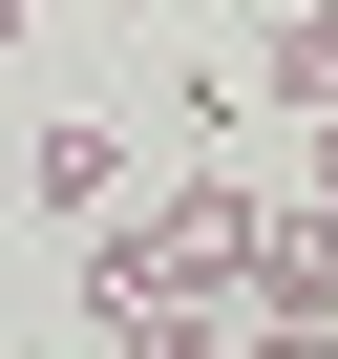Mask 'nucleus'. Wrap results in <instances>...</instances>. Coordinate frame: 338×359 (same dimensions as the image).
<instances>
[{"label":"nucleus","mask_w":338,"mask_h":359,"mask_svg":"<svg viewBox=\"0 0 338 359\" xmlns=\"http://www.w3.org/2000/svg\"><path fill=\"white\" fill-rule=\"evenodd\" d=\"M0 43H22V0H0Z\"/></svg>","instance_id":"8"},{"label":"nucleus","mask_w":338,"mask_h":359,"mask_svg":"<svg viewBox=\"0 0 338 359\" xmlns=\"http://www.w3.org/2000/svg\"><path fill=\"white\" fill-rule=\"evenodd\" d=\"M233 317H254V338H338V212H296V191H275V212H254Z\"/></svg>","instance_id":"1"},{"label":"nucleus","mask_w":338,"mask_h":359,"mask_svg":"<svg viewBox=\"0 0 338 359\" xmlns=\"http://www.w3.org/2000/svg\"><path fill=\"white\" fill-rule=\"evenodd\" d=\"M169 317V254H148V212H106L85 233V338H148Z\"/></svg>","instance_id":"5"},{"label":"nucleus","mask_w":338,"mask_h":359,"mask_svg":"<svg viewBox=\"0 0 338 359\" xmlns=\"http://www.w3.org/2000/svg\"><path fill=\"white\" fill-rule=\"evenodd\" d=\"M106 359H233V317H212V296H169V317H148V338H106Z\"/></svg>","instance_id":"6"},{"label":"nucleus","mask_w":338,"mask_h":359,"mask_svg":"<svg viewBox=\"0 0 338 359\" xmlns=\"http://www.w3.org/2000/svg\"><path fill=\"white\" fill-rule=\"evenodd\" d=\"M22 191H43L64 233H106V212H127V127H43V148H22Z\"/></svg>","instance_id":"4"},{"label":"nucleus","mask_w":338,"mask_h":359,"mask_svg":"<svg viewBox=\"0 0 338 359\" xmlns=\"http://www.w3.org/2000/svg\"><path fill=\"white\" fill-rule=\"evenodd\" d=\"M254 212H275L254 169H191V191L148 212V254H169V296H212V317H233V275H254Z\"/></svg>","instance_id":"2"},{"label":"nucleus","mask_w":338,"mask_h":359,"mask_svg":"<svg viewBox=\"0 0 338 359\" xmlns=\"http://www.w3.org/2000/svg\"><path fill=\"white\" fill-rule=\"evenodd\" d=\"M233 106H296V127H338V0H296V22H254Z\"/></svg>","instance_id":"3"},{"label":"nucleus","mask_w":338,"mask_h":359,"mask_svg":"<svg viewBox=\"0 0 338 359\" xmlns=\"http://www.w3.org/2000/svg\"><path fill=\"white\" fill-rule=\"evenodd\" d=\"M296 212H338V127H317V169H296Z\"/></svg>","instance_id":"7"}]
</instances>
